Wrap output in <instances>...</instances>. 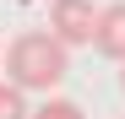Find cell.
I'll return each instance as SVG.
<instances>
[{
    "instance_id": "obj_1",
    "label": "cell",
    "mask_w": 125,
    "mask_h": 119,
    "mask_svg": "<svg viewBox=\"0 0 125 119\" xmlns=\"http://www.w3.org/2000/svg\"><path fill=\"white\" fill-rule=\"evenodd\" d=\"M65 38H54V33H22V38H11V49H6V76L16 87H27V92H49L65 81Z\"/></svg>"
},
{
    "instance_id": "obj_2",
    "label": "cell",
    "mask_w": 125,
    "mask_h": 119,
    "mask_svg": "<svg viewBox=\"0 0 125 119\" xmlns=\"http://www.w3.org/2000/svg\"><path fill=\"white\" fill-rule=\"evenodd\" d=\"M98 27V6L93 0H54L49 6V33L65 38V43H87Z\"/></svg>"
},
{
    "instance_id": "obj_3",
    "label": "cell",
    "mask_w": 125,
    "mask_h": 119,
    "mask_svg": "<svg viewBox=\"0 0 125 119\" xmlns=\"http://www.w3.org/2000/svg\"><path fill=\"white\" fill-rule=\"evenodd\" d=\"M93 49L125 65V0H114V6H98V27H93Z\"/></svg>"
},
{
    "instance_id": "obj_4",
    "label": "cell",
    "mask_w": 125,
    "mask_h": 119,
    "mask_svg": "<svg viewBox=\"0 0 125 119\" xmlns=\"http://www.w3.org/2000/svg\"><path fill=\"white\" fill-rule=\"evenodd\" d=\"M33 108H27V87H16L11 76L0 81V119H27Z\"/></svg>"
},
{
    "instance_id": "obj_5",
    "label": "cell",
    "mask_w": 125,
    "mask_h": 119,
    "mask_svg": "<svg viewBox=\"0 0 125 119\" xmlns=\"http://www.w3.org/2000/svg\"><path fill=\"white\" fill-rule=\"evenodd\" d=\"M27 119H82V108H76V103H65V97H49V103H38Z\"/></svg>"
},
{
    "instance_id": "obj_6",
    "label": "cell",
    "mask_w": 125,
    "mask_h": 119,
    "mask_svg": "<svg viewBox=\"0 0 125 119\" xmlns=\"http://www.w3.org/2000/svg\"><path fill=\"white\" fill-rule=\"evenodd\" d=\"M120 87H125V70H120Z\"/></svg>"
},
{
    "instance_id": "obj_7",
    "label": "cell",
    "mask_w": 125,
    "mask_h": 119,
    "mask_svg": "<svg viewBox=\"0 0 125 119\" xmlns=\"http://www.w3.org/2000/svg\"><path fill=\"white\" fill-rule=\"evenodd\" d=\"M0 65H6V60H0Z\"/></svg>"
}]
</instances>
